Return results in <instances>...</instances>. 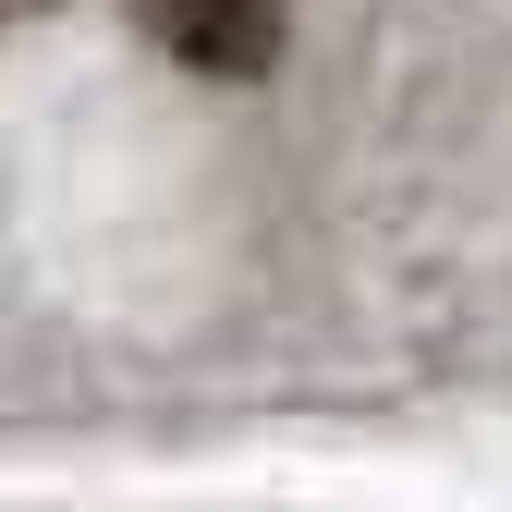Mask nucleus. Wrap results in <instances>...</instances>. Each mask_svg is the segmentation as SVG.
<instances>
[{"mask_svg": "<svg viewBox=\"0 0 512 512\" xmlns=\"http://www.w3.org/2000/svg\"><path fill=\"white\" fill-rule=\"evenodd\" d=\"M147 37L183 49L196 74H269L281 61V25H293V0H135Z\"/></svg>", "mask_w": 512, "mask_h": 512, "instance_id": "f257e3e1", "label": "nucleus"}]
</instances>
